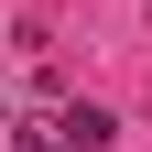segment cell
Listing matches in <instances>:
<instances>
[{
	"label": "cell",
	"instance_id": "cell-1",
	"mask_svg": "<svg viewBox=\"0 0 152 152\" xmlns=\"http://www.w3.org/2000/svg\"><path fill=\"white\" fill-rule=\"evenodd\" d=\"M44 141H54V152H98V141H109V109H54Z\"/></svg>",
	"mask_w": 152,
	"mask_h": 152
}]
</instances>
